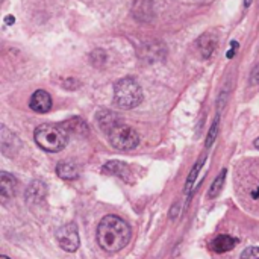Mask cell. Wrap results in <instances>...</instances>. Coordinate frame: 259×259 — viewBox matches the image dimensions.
Segmentation results:
<instances>
[{
	"label": "cell",
	"mask_w": 259,
	"mask_h": 259,
	"mask_svg": "<svg viewBox=\"0 0 259 259\" xmlns=\"http://www.w3.org/2000/svg\"><path fill=\"white\" fill-rule=\"evenodd\" d=\"M131 226L117 215H106L97 226V243L109 253L120 252L131 241Z\"/></svg>",
	"instance_id": "cell-1"
},
{
	"label": "cell",
	"mask_w": 259,
	"mask_h": 259,
	"mask_svg": "<svg viewBox=\"0 0 259 259\" xmlns=\"http://www.w3.org/2000/svg\"><path fill=\"white\" fill-rule=\"evenodd\" d=\"M35 143L46 152L58 153L68 143V134L64 126L58 124H41L33 132Z\"/></svg>",
	"instance_id": "cell-2"
},
{
	"label": "cell",
	"mask_w": 259,
	"mask_h": 259,
	"mask_svg": "<svg viewBox=\"0 0 259 259\" xmlns=\"http://www.w3.org/2000/svg\"><path fill=\"white\" fill-rule=\"evenodd\" d=\"M114 102L121 109H134L143 102V90L132 77L120 79L114 85Z\"/></svg>",
	"instance_id": "cell-3"
},
{
	"label": "cell",
	"mask_w": 259,
	"mask_h": 259,
	"mask_svg": "<svg viewBox=\"0 0 259 259\" xmlns=\"http://www.w3.org/2000/svg\"><path fill=\"white\" fill-rule=\"evenodd\" d=\"M106 137L112 147L117 150H134L140 144V135L138 132L131 127L129 124L123 123V120H118L115 124H112L106 132Z\"/></svg>",
	"instance_id": "cell-4"
},
{
	"label": "cell",
	"mask_w": 259,
	"mask_h": 259,
	"mask_svg": "<svg viewBox=\"0 0 259 259\" xmlns=\"http://www.w3.org/2000/svg\"><path fill=\"white\" fill-rule=\"evenodd\" d=\"M56 238L58 243L61 246L62 250L65 252H76L79 249L80 240H79V232H77V226L74 223H67L65 226H62L58 232H56Z\"/></svg>",
	"instance_id": "cell-5"
},
{
	"label": "cell",
	"mask_w": 259,
	"mask_h": 259,
	"mask_svg": "<svg viewBox=\"0 0 259 259\" xmlns=\"http://www.w3.org/2000/svg\"><path fill=\"white\" fill-rule=\"evenodd\" d=\"M29 106L32 111L39 112V114H46L50 111L52 108V97L47 91L44 90H38L32 94L30 100H29Z\"/></svg>",
	"instance_id": "cell-6"
},
{
	"label": "cell",
	"mask_w": 259,
	"mask_h": 259,
	"mask_svg": "<svg viewBox=\"0 0 259 259\" xmlns=\"http://www.w3.org/2000/svg\"><path fill=\"white\" fill-rule=\"evenodd\" d=\"M17 191V181L14 176H11L6 171L0 173V197L2 202L6 203V200L12 199Z\"/></svg>",
	"instance_id": "cell-7"
},
{
	"label": "cell",
	"mask_w": 259,
	"mask_h": 259,
	"mask_svg": "<svg viewBox=\"0 0 259 259\" xmlns=\"http://www.w3.org/2000/svg\"><path fill=\"white\" fill-rule=\"evenodd\" d=\"M238 240L231 237V235H226V234H222L219 237H215L212 241H211V250H214L215 253H225V252H229L232 250L235 246H237Z\"/></svg>",
	"instance_id": "cell-8"
},
{
	"label": "cell",
	"mask_w": 259,
	"mask_h": 259,
	"mask_svg": "<svg viewBox=\"0 0 259 259\" xmlns=\"http://www.w3.org/2000/svg\"><path fill=\"white\" fill-rule=\"evenodd\" d=\"M0 141H2V150L6 156H12L14 155V150L18 149V140L17 137L9 132L6 129V126H2V135H0Z\"/></svg>",
	"instance_id": "cell-9"
},
{
	"label": "cell",
	"mask_w": 259,
	"mask_h": 259,
	"mask_svg": "<svg viewBox=\"0 0 259 259\" xmlns=\"http://www.w3.org/2000/svg\"><path fill=\"white\" fill-rule=\"evenodd\" d=\"M197 47L200 50V55L203 59L211 58V55L214 53L215 47H217V38L212 33H205L199 38L197 41Z\"/></svg>",
	"instance_id": "cell-10"
},
{
	"label": "cell",
	"mask_w": 259,
	"mask_h": 259,
	"mask_svg": "<svg viewBox=\"0 0 259 259\" xmlns=\"http://www.w3.org/2000/svg\"><path fill=\"white\" fill-rule=\"evenodd\" d=\"M46 194H47L46 185L41 181H35L27 188V193H26L27 203L32 205V202H41V200H44Z\"/></svg>",
	"instance_id": "cell-11"
},
{
	"label": "cell",
	"mask_w": 259,
	"mask_h": 259,
	"mask_svg": "<svg viewBox=\"0 0 259 259\" xmlns=\"http://www.w3.org/2000/svg\"><path fill=\"white\" fill-rule=\"evenodd\" d=\"M134 15L140 21H149L152 18V2L150 0H137L134 5Z\"/></svg>",
	"instance_id": "cell-12"
},
{
	"label": "cell",
	"mask_w": 259,
	"mask_h": 259,
	"mask_svg": "<svg viewBox=\"0 0 259 259\" xmlns=\"http://www.w3.org/2000/svg\"><path fill=\"white\" fill-rule=\"evenodd\" d=\"M56 175H58L61 179L73 181V179H77V176H79V168H77L73 162H59V164L56 165Z\"/></svg>",
	"instance_id": "cell-13"
},
{
	"label": "cell",
	"mask_w": 259,
	"mask_h": 259,
	"mask_svg": "<svg viewBox=\"0 0 259 259\" xmlns=\"http://www.w3.org/2000/svg\"><path fill=\"white\" fill-rule=\"evenodd\" d=\"M103 171L105 173H109V175H115V176L123 178V179H126V176L129 175L127 165L124 162H120V161H111V162L105 164Z\"/></svg>",
	"instance_id": "cell-14"
},
{
	"label": "cell",
	"mask_w": 259,
	"mask_h": 259,
	"mask_svg": "<svg viewBox=\"0 0 259 259\" xmlns=\"http://www.w3.org/2000/svg\"><path fill=\"white\" fill-rule=\"evenodd\" d=\"M226 170H222V173L215 178V181L212 182L209 191H208V199H215L219 197V194L222 193L223 190V185H225V181H226Z\"/></svg>",
	"instance_id": "cell-15"
},
{
	"label": "cell",
	"mask_w": 259,
	"mask_h": 259,
	"mask_svg": "<svg viewBox=\"0 0 259 259\" xmlns=\"http://www.w3.org/2000/svg\"><path fill=\"white\" fill-rule=\"evenodd\" d=\"M203 162H205V158H202V159L196 164V167L191 170V173H190V176H188V179H187V184H185V191H187V193H190V191L193 190V184H194V181H196V178H197L199 171L202 170Z\"/></svg>",
	"instance_id": "cell-16"
},
{
	"label": "cell",
	"mask_w": 259,
	"mask_h": 259,
	"mask_svg": "<svg viewBox=\"0 0 259 259\" xmlns=\"http://www.w3.org/2000/svg\"><path fill=\"white\" fill-rule=\"evenodd\" d=\"M219 124H220V118L217 117V118L214 120V123H212L209 132H208L206 143H205V147H206V149H209V147L214 144V141H215V138H217V135H219Z\"/></svg>",
	"instance_id": "cell-17"
},
{
	"label": "cell",
	"mask_w": 259,
	"mask_h": 259,
	"mask_svg": "<svg viewBox=\"0 0 259 259\" xmlns=\"http://www.w3.org/2000/svg\"><path fill=\"white\" fill-rule=\"evenodd\" d=\"M241 259H259V247H247L243 253H241Z\"/></svg>",
	"instance_id": "cell-18"
},
{
	"label": "cell",
	"mask_w": 259,
	"mask_h": 259,
	"mask_svg": "<svg viewBox=\"0 0 259 259\" xmlns=\"http://www.w3.org/2000/svg\"><path fill=\"white\" fill-rule=\"evenodd\" d=\"M250 85H259V64L250 73Z\"/></svg>",
	"instance_id": "cell-19"
},
{
	"label": "cell",
	"mask_w": 259,
	"mask_h": 259,
	"mask_svg": "<svg viewBox=\"0 0 259 259\" xmlns=\"http://www.w3.org/2000/svg\"><path fill=\"white\" fill-rule=\"evenodd\" d=\"M238 50V42L237 41H232V49L226 53L228 55V58L231 59V58H234V55H235V52Z\"/></svg>",
	"instance_id": "cell-20"
},
{
	"label": "cell",
	"mask_w": 259,
	"mask_h": 259,
	"mask_svg": "<svg viewBox=\"0 0 259 259\" xmlns=\"http://www.w3.org/2000/svg\"><path fill=\"white\" fill-rule=\"evenodd\" d=\"M14 21H15V18H14L12 15H6V17H5V23H6L8 26L14 24Z\"/></svg>",
	"instance_id": "cell-21"
},
{
	"label": "cell",
	"mask_w": 259,
	"mask_h": 259,
	"mask_svg": "<svg viewBox=\"0 0 259 259\" xmlns=\"http://www.w3.org/2000/svg\"><path fill=\"white\" fill-rule=\"evenodd\" d=\"M252 199H259V185L252 191Z\"/></svg>",
	"instance_id": "cell-22"
},
{
	"label": "cell",
	"mask_w": 259,
	"mask_h": 259,
	"mask_svg": "<svg viewBox=\"0 0 259 259\" xmlns=\"http://www.w3.org/2000/svg\"><path fill=\"white\" fill-rule=\"evenodd\" d=\"M255 147H256V149L259 150V138H256V140H255Z\"/></svg>",
	"instance_id": "cell-23"
},
{
	"label": "cell",
	"mask_w": 259,
	"mask_h": 259,
	"mask_svg": "<svg viewBox=\"0 0 259 259\" xmlns=\"http://www.w3.org/2000/svg\"><path fill=\"white\" fill-rule=\"evenodd\" d=\"M250 3H252V0H246V6H250Z\"/></svg>",
	"instance_id": "cell-24"
},
{
	"label": "cell",
	"mask_w": 259,
	"mask_h": 259,
	"mask_svg": "<svg viewBox=\"0 0 259 259\" xmlns=\"http://www.w3.org/2000/svg\"><path fill=\"white\" fill-rule=\"evenodd\" d=\"M0 259H9V258H8V256H5V255H2V256H0Z\"/></svg>",
	"instance_id": "cell-25"
}]
</instances>
